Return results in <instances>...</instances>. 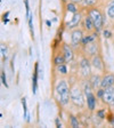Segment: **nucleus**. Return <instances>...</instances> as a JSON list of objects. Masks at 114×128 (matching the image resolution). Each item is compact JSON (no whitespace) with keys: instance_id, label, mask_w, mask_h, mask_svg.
<instances>
[{"instance_id":"nucleus-1","label":"nucleus","mask_w":114,"mask_h":128,"mask_svg":"<svg viewBox=\"0 0 114 128\" xmlns=\"http://www.w3.org/2000/svg\"><path fill=\"white\" fill-rule=\"evenodd\" d=\"M55 93L57 96V101L61 105H67L69 102L71 101V89L66 80H58L55 87Z\"/></svg>"},{"instance_id":"nucleus-2","label":"nucleus","mask_w":114,"mask_h":128,"mask_svg":"<svg viewBox=\"0 0 114 128\" xmlns=\"http://www.w3.org/2000/svg\"><path fill=\"white\" fill-rule=\"evenodd\" d=\"M71 101L77 106H85V96H83L81 88L78 87V86H74L71 89Z\"/></svg>"},{"instance_id":"nucleus-3","label":"nucleus","mask_w":114,"mask_h":128,"mask_svg":"<svg viewBox=\"0 0 114 128\" xmlns=\"http://www.w3.org/2000/svg\"><path fill=\"white\" fill-rule=\"evenodd\" d=\"M88 15L90 16L91 20H93L96 31L102 30V26H103V23H104V17H103V15H102V13L99 12V9H97V8H91L90 10H89Z\"/></svg>"},{"instance_id":"nucleus-4","label":"nucleus","mask_w":114,"mask_h":128,"mask_svg":"<svg viewBox=\"0 0 114 128\" xmlns=\"http://www.w3.org/2000/svg\"><path fill=\"white\" fill-rule=\"evenodd\" d=\"M79 68H80V73H81V76H82L83 78H88L90 76V73H91L90 62H89L88 58H86V57L81 58V61H80V63H79Z\"/></svg>"},{"instance_id":"nucleus-5","label":"nucleus","mask_w":114,"mask_h":128,"mask_svg":"<svg viewBox=\"0 0 114 128\" xmlns=\"http://www.w3.org/2000/svg\"><path fill=\"white\" fill-rule=\"evenodd\" d=\"M102 98H103V101L106 104H109L111 106H114V87L113 86L104 88V94Z\"/></svg>"},{"instance_id":"nucleus-6","label":"nucleus","mask_w":114,"mask_h":128,"mask_svg":"<svg viewBox=\"0 0 114 128\" xmlns=\"http://www.w3.org/2000/svg\"><path fill=\"white\" fill-rule=\"evenodd\" d=\"M83 39V33L81 30H74V31L72 32L71 34V41H72V46H74L77 47L78 45H80V42L82 41Z\"/></svg>"},{"instance_id":"nucleus-7","label":"nucleus","mask_w":114,"mask_h":128,"mask_svg":"<svg viewBox=\"0 0 114 128\" xmlns=\"http://www.w3.org/2000/svg\"><path fill=\"white\" fill-rule=\"evenodd\" d=\"M81 20H82V15L80 13H75L73 14V17L71 18V21L67 22L66 24V26L69 28V29H73V28L78 26L80 24V22H81Z\"/></svg>"},{"instance_id":"nucleus-8","label":"nucleus","mask_w":114,"mask_h":128,"mask_svg":"<svg viewBox=\"0 0 114 128\" xmlns=\"http://www.w3.org/2000/svg\"><path fill=\"white\" fill-rule=\"evenodd\" d=\"M63 55H64V57H65V60H66V62L73 61V57H74L73 50H72L71 46H69L67 44H64V46H63Z\"/></svg>"},{"instance_id":"nucleus-9","label":"nucleus","mask_w":114,"mask_h":128,"mask_svg":"<svg viewBox=\"0 0 114 128\" xmlns=\"http://www.w3.org/2000/svg\"><path fill=\"white\" fill-rule=\"evenodd\" d=\"M111 86H114V74H106L105 77L102 79V84L101 87L102 88H107L111 87Z\"/></svg>"},{"instance_id":"nucleus-10","label":"nucleus","mask_w":114,"mask_h":128,"mask_svg":"<svg viewBox=\"0 0 114 128\" xmlns=\"http://www.w3.org/2000/svg\"><path fill=\"white\" fill-rule=\"evenodd\" d=\"M91 65L95 68L96 70H98V71H102L104 69V64H103V61H102L101 56L99 55H94L93 58H91Z\"/></svg>"},{"instance_id":"nucleus-11","label":"nucleus","mask_w":114,"mask_h":128,"mask_svg":"<svg viewBox=\"0 0 114 128\" xmlns=\"http://www.w3.org/2000/svg\"><path fill=\"white\" fill-rule=\"evenodd\" d=\"M87 105H88V109L90 110V111L95 110V108H96V97L93 93H90V94H88L87 95Z\"/></svg>"},{"instance_id":"nucleus-12","label":"nucleus","mask_w":114,"mask_h":128,"mask_svg":"<svg viewBox=\"0 0 114 128\" xmlns=\"http://www.w3.org/2000/svg\"><path fill=\"white\" fill-rule=\"evenodd\" d=\"M86 50L90 54V55H93V56L96 55V54H97V44H96L95 41L89 42L87 46H86Z\"/></svg>"},{"instance_id":"nucleus-13","label":"nucleus","mask_w":114,"mask_h":128,"mask_svg":"<svg viewBox=\"0 0 114 128\" xmlns=\"http://www.w3.org/2000/svg\"><path fill=\"white\" fill-rule=\"evenodd\" d=\"M83 23H85V29L87 30V31H91V30L95 29L94 22H93V20H91V17L89 15H88L87 17H85V21H83Z\"/></svg>"},{"instance_id":"nucleus-14","label":"nucleus","mask_w":114,"mask_h":128,"mask_svg":"<svg viewBox=\"0 0 114 128\" xmlns=\"http://www.w3.org/2000/svg\"><path fill=\"white\" fill-rule=\"evenodd\" d=\"M90 84H91V86H93L94 89H96V88H98L99 86H101V84H102V79L99 78V76L94 74V76H91Z\"/></svg>"},{"instance_id":"nucleus-15","label":"nucleus","mask_w":114,"mask_h":128,"mask_svg":"<svg viewBox=\"0 0 114 128\" xmlns=\"http://www.w3.org/2000/svg\"><path fill=\"white\" fill-rule=\"evenodd\" d=\"M38 69H39V64L35 63L34 66V73H33V93H37L38 88Z\"/></svg>"},{"instance_id":"nucleus-16","label":"nucleus","mask_w":114,"mask_h":128,"mask_svg":"<svg viewBox=\"0 0 114 128\" xmlns=\"http://www.w3.org/2000/svg\"><path fill=\"white\" fill-rule=\"evenodd\" d=\"M96 38H97V33H93V34H90V36H87V37H85L82 39V41H81V42H82V45L85 46H87L89 42H91V41H95V39Z\"/></svg>"},{"instance_id":"nucleus-17","label":"nucleus","mask_w":114,"mask_h":128,"mask_svg":"<svg viewBox=\"0 0 114 128\" xmlns=\"http://www.w3.org/2000/svg\"><path fill=\"white\" fill-rule=\"evenodd\" d=\"M106 13L110 18H114V0H112L111 2H110V5L107 6Z\"/></svg>"},{"instance_id":"nucleus-18","label":"nucleus","mask_w":114,"mask_h":128,"mask_svg":"<svg viewBox=\"0 0 114 128\" xmlns=\"http://www.w3.org/2000/svg\"><path fill=\"white\" fill-rule=\"evenodd\" d=\"M65 62H66V60H65L64 55H57L55 58H54V63L56 64V66L59 65V64H65Z\"/></svg>"},{"instance_id":"nucleus-19","label":"nucleus","mask_w":114,"mask_h":128,"mask_svg":"<svg viewBox=\"0 0 114 128\" xmlns=\"http://www.w3.org/2000/svg\"><path fill=\"white\" fill-rule=\"evenodd\" d=\"M66 8H67V10H69L70 13H72V14H75V13H77V7H75V5H74V2H73V1L67 4Z\"/></svg>"},{"instance_id":"nucleus-20","label":"nucleus","mask_w":114,"mask_h":128,"mask_svg":"<svg viewBox=\"0 0 114 128\" xmlns=\"http://www.w3.org/2000/svg\"><path fill=\"white\" fill-rule=\"evenodd\" d=\"M57 71L59 72V73H62V74H66L67 73V68L65 64H59V65H57Z\"/></svg>"},{"instance_id":"nucleus-21","label":"nucleus","mask_w":114,"mask_h":128,"mask_svg":"<svg viewBox=\"0 0 114 128\" xmlns=\"http://www.w3.org/2000/svg\"><path fill=\"white\" fill-rule=\"evenodd\" d=\"M70 124H71V127L73 128H78L79 127V121L74 116H71V119H70Z\"/></svg>"},{"instance_id":"nucleus-22","label":"nucleus","mask_w":114,"mask_h":128,"mask_svg":"<svg viewBox=\"0 0 114 128\" xmlns=\"http://www.w3.org/2000/svg\"><path fill=\"white\" fill-rule=\"evenodd\" d=\"M96 1H97V0H82L81 4H82L83 6H93L96 4Z\"/></svg>"},{"instance_id":"nucleus-23","label":"nucleus","mask_w":114,"mask_h":128,"mask_svg":"<svg viewBox=\"0 0 114 128\" xmlns=\"http://www.w3.org/2000/svg\"><path fill=\"white\" fill-rule=\"evenodd\" d=\"M0 49H1V55H2V57H6V56H7V47H6L5 44H2V45L0 46Z\"/></svg>"},{"instance_id":"nucleus-24","label":"nucleus","mask_w":114,"mask_h":128,"mask_svg":"<svg viewBox=\"0 0 114 128\" xmlns=\"http://www.w3.org/2000/svg\"><path fill=\"white\" fill-rule=\"evenodd\" d=\"M22 104H23V109H24V117L27 118V109H26V100L23 98L22 100Z\"/></svg>"},{"instance_id":"nucleus-25","label":"nucleus","mask_w":114,"mask_h":128,"mask_svg":"<svg viewBox=\"0 0 114 128\" xmlns=\"http://www.w3.org/2000/svg\"><path fill=\"white\" fill-rule=\"evenodd\" d=\"M1 81H2V84L6 86V87H8V84H7V80H6V74L5 72H1Z\"/></svg>"},{"instance_id":"nucleus-26","label":"nucleus","mask_w":114,"mask_h":128,"mask_svg":"<svg viewBox=\"0 0 114 128\" xmlns=\"http://www.w3.org/2000/svg\"><path fill=\"white\" fill-rule=\"evenodd\" d=\"M24 4H25V8H26V15H30V6H29V0H24Z\"/></svg>"},{"instance_id":"nucleus-27","label":"nucleus","mask_w":114,"mask_h":128,"mask_svg":"<svg viewBox=\"0 0 114 128\" xmlns=\"http://www.w3.org/2000/svg\"><path fill=\"white\" fill-rule=\"evenodd\" d=\"M103 33H104V37H106V38H110V37H111V32H110L109 30H105Z\"/></svg>"},{"instance_id":"nucleus-28","label":"nucleus","mask_w":114,"mask_h":128,"mask_svg":"<svg viewBox=\"0 0 114 128\" xmlns=\"http://www.w3.org/2000/svg\"><path fill=\"white\" fill-rule=\"evenodd\" d=\"M56 126H57V127H62V124H61V121H59V118L56 119Z\"/></svg>"},{"instance_id":"nucleus-29","label":"nucleus","mask_w":114,"mask_h":128,"mask_svg":"<svg viewBox=\"0 0 114 128\" xmlns=\"http://www.w3.org/2000/svg\"><path fill=\"white\" fill-rule=\"evenodd\" d=\"M98 117L99 118H104V110H102V111L98 112Z\"/></svg>"},{"instance_id":"nucleus-30","label":"nucleus","mask_w":114,"mask_h":128,"mask_svg":"<svg viewBox=\"0 0 114 128\" xmlns=\"http://www.w3.org/2000/svg\"><path fill=\"white\" fill-rule=\"evenodd\" d=\"M71 1H73V2H74V4H77V2H81L82 0H71Z\"/></svg>"},{"instance_id":"nucleus-31","label":"nucleus","mask_w":114,"mask_h":128,"mask_svg":"<svg viewBox=\"0 0 114 128\" xmlns=\"http://www.w3.org/2000/svg\"><path fill=\"white\" fill-rule=\"evenodd\" d=\"M46 23H47V25H49V26H51V22H50V21H47V22H46Z\"/></svg>"}]
</instances>
